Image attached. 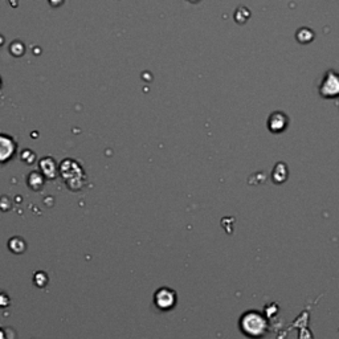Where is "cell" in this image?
<instances>
[{
    "label": "cell",
    "instance_id": "7a4b0ae2",
    "mask_svg": "<svg viewBox=\"0 0 339 339\" xmlns=\"http://www.w3.org/2000/svg\"><path fill=\"white\" fill-rule=\"evenodd\" d=\"M15 153V143L12 139L4 135H0V163L10 159Z\"/></svg>",
    "mask_w": 339,
    "mask_h": 339
},
{
    "label": "cell",
    "instance_id": "3957f363",
    "mask_svg": "<svg viewBox=\"0 0 339 339\" xmlns=\"http://www.w3.org/2000/svg\"><path fill=\"white\" fill-rule=\"evenodd\" d=\"M155 301H157V305L160 309H168V307L174 306L175 303V296L171 290L168 289H162L157 293L155 296Z\"/></svg>",
    "mask_w": 339,
    "mask_h": 339
},
{
    "label": "cell",
    "instance_id": "6da1fadb",
    "mask_svg": "<svg viewBox=\"0 0 339 339\" xmlns=\"http://www.w3.org/2000/svg\"><path fill=\"white\" fill-rule=\"evenodd\" d=\"M241 322L251 323V326H249V325L248 326H243L244 331L248 334V335H260V334L264 333V321H262V318H261L260 316L254 313V311L245 314V316L243 317Z\"/></svg>",
    "mask_w": 339,
    "mask_h": 339
}]
</instances>
